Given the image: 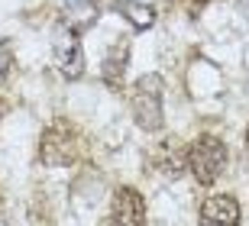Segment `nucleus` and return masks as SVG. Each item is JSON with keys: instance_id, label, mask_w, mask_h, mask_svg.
<instances>
[{"instance_id": "1", "label": "nucleus", "mask_w": 249, "mask_h": 226, "mask_svg": "<svg viewBox=\"0 0 249 226\" xmlns=\"http://www.w3.org/2000/svg\"><path fill=\"white\" fill-rule=\"evenodd\" d=\"M129 110L139 129L156 133L165 123V84L159 74H142L129 90Z\"/></svg>"}, {"instance_id": "2", "label": "nucleus", "mask_w": 249, "mask_h": 226, "mask_svg": "<svg viewBox=\"0 0 249 226\" xmlns=\"http://www.w3.org/2000/svg\"><path fill=\"white\" fill-rule=\"evenodd\" d=\"M223 168H227V145L217 136L204 133L188 145V172L194 174L197 184L211 188L213 181L223 174Z\"/></svg>"}, {"instance_id": "3", "label": "nucleus", "mask_w": 249, "mask_h": 226, "mask_svg": "<svg viewBox=\"0 0 249 226\" xmlns=\"http://www.w3.org/2000/svg\"><path fill=\"white\" fill-rule=\"evenodd\" d=\"M81 155V133L68 123V120H55L52 126H46L42 139H39V158L46 165H74Z\"/></svg>"}, {"instance_id": "4", "label": "nucleus", "mask_w": 249, "mask_h": 226, "mask_svg": "<svg viewBox=\"0 0 249 226\" xmlns=\"http://www.w3.org/2000/svg\"><path fill=\"white\" fill-rule=\"evenodd\" d=\"M55 65H58V71H62L68 81H74V78L84 74V52H81V42H78V29H71V26L58 29V36H55Z\"/></svg>"}, {"instance_id": "5", "label": "nucleus", "mask_w": 249, "mask_h": 226, "mask_svg": "<svg viewBox=\"0 0 249 226\" xmlns=\"http://www.w3.org/2000/svg\"><path fill=\"white\" fill-rule=\"evenodd\" d=\"M197 226H240V200L233 194H213L197 210Z\"/></svg>"}, {"instance_id": "6", "label": "nucleus", "mask_w": 249, "mask_h": 226, "mask_svg": "<svg viewBox=\"0 0 249 226\" xmlns=\"http://www.w3.org/2000/svg\"><path fill=\"white\" fill-rule=\"evenodd\" d=\"M110 226H146V204L136 188H117L110 207Z\"/></svg>"}, {"instance_id": "7", "label": "nucleus", "mask_w": 249, "mask_h": 226, "mask_svg": "<svg viewBox=\"0 0 249 226\" xmlns=\"http://www.w3.org/2000/svg\"><path fill=\"white\" fill-rule=\"evenodd\" d=\"M156 165L168 174V178H178V174L188 168V149H185V142L175 139V136H168L165 142L156 149Z\"/></svg>"}, {"instance_id": "8", "label": "nucleus", "mask_w": 249, "mask_h": 226, "mask_svg": "<svg viewBox=\"0 0 249 226\" xmlns=\"http://www.w3.org/2000/svg\"><path fill=\"white\" fill-rule=\"evenodd\" d=\"M117 10H120L136 29H149L156 23V10L146 7V3H139V0H117Z\"/></svg>"}, {"instance_id": "9", "label": "nucleus", "mask_w": 249, "mask_h": 226, "mask_svg": "<svg viewBox=\"0 0 249 226\" xmlns=\"http://www.w3.org/2000/svg\"><path fill=\"white\" fill-rule=\"evenodd\" d=\"M123 65H126V49H123V45H117V49L107 55V62H104V78H107L110 84H117V81H120Z\"/></svg>"}, {"instance_id": "10", "label": "nucleus", "mask_w": 249, "mask_h": 226, "mask_svg": "<svg viewBox=\"0 0 249 226\" xmlns=\"http://www.w3.org/2000/svg\"><path fill=\"white\" fill-rule=\"evenodd\" d=\"M13 68V52H10V45L0 39V74H10Z\"/></svg>"}, {"instance_id": "11", "label": "nucleus", "mask_w": 249, "mask_h": 226, "mask_svg": "<svg viewBox=\"0 0 249 226\" xmlns=\"http://www.w3.org/2000/svg\"><path fill=\"white\" fill-rule=\"evenodd\" d=\"M246 152H249V129H246Z\"/></svg>"}, {"instance_id": "12", "label": "nucleus", "mask_w": 249, "mask_h": 226, "mask_svg": "<svg viewBox=\"0 0 249 226\" xmlns=\"http://www.w3.org/2000/svg\"><path fill=\"white\" fill-rule=\"evenodd\" d=\"M0 207H3V194H0Z\"/></svg>"}]
</instances>
